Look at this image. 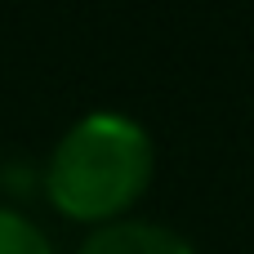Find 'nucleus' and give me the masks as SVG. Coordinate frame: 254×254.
<instances>
[{
    "label": "nucleus",
    "mask_w": 254,
    "mask_h": 254,
    "mask_svg": "<svg viewBox=\"0 0 254 254\" xmlns=\"http://www.w3.org/2000/svg\"><path fill=\"white\" fill-rule=\"evenodd\" d=\"M152 179V138L121 112L80 116L49 156V201L85 223H103L138 201Z\"/></svg>",
    "instance_id": "nucleus-1"
},
{
    "label": "nucleus",
    "mask_w": 254,
    "mask_h": 254,
    "mask_svg": "<svg viewBox=\"0 0 254 254\" xmlns=\"http://www.w3.org/2000/svg\"><path fill=\"white\" fill-rule=\"evenodd\" d=\"M80 254H196L174 228L161 223H143V219H121V223H103Z\"/></svg>",
    "instance_id": "nucleus-2"
},
{
    "label": "nucleus",
    "mask_w": 254,
    "mask_h": 254,
    "mask_svg": "<svg viewBox=\"0 0 254 254\" xmlns=\"http://www.w3.org/2000/svg\"><path fill=\"white\" fill-rule=\"evenodd\" d=\"M0 254H54V250H49V237L31 219L0 205Z\"/></svg>",
    "instance_id": "nucleus-3"
}]
</instances>
